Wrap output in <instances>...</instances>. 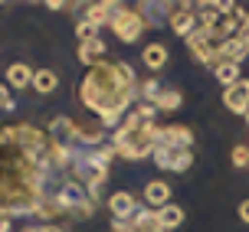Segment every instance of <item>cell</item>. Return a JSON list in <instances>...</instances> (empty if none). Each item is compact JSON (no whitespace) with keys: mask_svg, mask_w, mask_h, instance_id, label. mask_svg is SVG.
<instances>
[{"mask_svg":"<svg viewBox=\"0 0 249 232\" xmlns=\"http://www.w3.org/2000/svg\"><path fill=\"white\" fill-rule=\"evenodd\" d=\"M213 75H216V79H220V85H226V88L236 85L239 79H243L236 62H216V66H213Z\"/></svg>","mask_w":249,"mask_h":232,"instance_id":"19","label":"cell"},{"mask_svg":"<svg viewBox=\"0 0 249 232\" xmlns=\"http://www.w3.org/2000/svg\"><path fill=\"white\" fill-rule=\"evenodd\" d=\"M141 59H144L148 69L158 72V69H164V62H167V46H164V43H148L144 52H141Z\"/></svg>","mask_w":249,"mask_h":232,"instance_id":"15","label":"cell"},{"mask_svg":"<svg viewBox=\"0 0 249 232\" xmlns=\"http://www.w3.org/2000/svg\"><path fill=\"white\" fill-rule=\"evenodd\" d=\"M161 82H158V79H148V82H141V95H144V101H148V105H154V101H158V95H161Z\"/></svg>","mask_w":249,"mask_h":232,"instance_id":"21","label":"cell"},{"mask_svg":"<svg viewBox=\"0 0 249 232\" xmlns=\"http://www.w3.org/2000/svg\"><path fill=\"white\" fill-rule=\"evenodd\" d=\"M7 82L17 88H26V85H33V69L30 66H23V62H13L10 69H7Z\"/></svg>","mask_w":249,"mask_h":232,"instance_id":"17","label":"cell"},{"mask_svg":"<svg viewBox=\"0 0 249 232\" xmlns=\"http://www.w3.org/2000/svg\"><path fill=\"white\" fill-rule=\"evenodd\" d=\"M0 232H10V216H0Z\"/></svg>","mask_w":249,"mask_h":232,"instance_id":"28","label":"cell"},{"mask_svg":"<svg viewBox=\"0 0 249 232\" xmlns=\"http://www.w3.org/2000/svg\"><path fill=\"white\" fill-rule=\"evenodd\" d=\"M233 167H249V147L246 144L233 147Z\"/></svg>","mask_w":249,"mask_h":232,"instance_id":"22","label":"cell"},{"mask_svg":"<svg viewBox=\"0 0 249 232\" xmlns=\"http://www.w3.org/2000/svg\"><path fill=\"white\" fill-rule=\"evenodd\" d=\"M56 85H59V79H56L53 69H39V72H33V88H36L39 95H53Z\"/></svg>","mask_w":249,"mask_h":232,"instance_id":"18","label":"cell"},{"mask_svg":"<svg viewBox=\"0 0 249 232\" xmlns=\"http://www.w3.org/2000/svg\"><path fill=\"white\" fill-rule=\"evenodd\" d=\"M99 56H105V43H102L99 36L95 39H86L82 46H79V62H86V66H99Z\"/></svg>","mask_w":249,"mask_h":232,"instance_id":"14","label":"cell"},{"mask_svg":"<svg viewBox=\"0 0 249 232\" xmlns=\"http://www.w3.org/2000/svg\"><path fill=\"white\" fill-rule=\"evenodd\" d=\"M154 164L167 173H184L194 164V147H167V144H154Z\"/></svg>","mask_w":249,"mask_h":232,"instance_id":"4","label":"cell"},{"mask_svg":"<svg viewBox=\"0 0 249 232\" xmlns=\"http://www.w3.org/2000/svg\"><path fill=\"white\" fill-rule=\"evenodd\" d=\"M171 30L174 33H180V36H190V33H197V13L190 10V3H184V7H177L174 13H171Z\"/></svg>","mask_w":249,"mask_h":232,"instance_id":"9","label":"cell"},{"mask_svg":"<svg viewBox=\"0 0 249 232\" xmlns=\"http://www.w3.org/2000/svg\"><path fill=\"white\" fill-rule=\"evenodd\" d=\"M135 69L128 62H99L92 72L86 75V82L79 88V98L89 111H99L102 124H118L122 111L131 105V98L138 92Z\"/></svg>","mask_w":249,"mask_h":232,"instance_id":"1","label":"cell"},{"mask_svg":"<svg viewBox=\"0 0 249 232\" xmlns=\"http://www.w3.org/2000/svg\"><path fill=\"white\" fill-rule=\"evenodd\" d=\"M154 118H158V108L154 105H141L135 108L115 131V150L128 160H144L148 154H154Z\"/></svg>","mask_w":249,"mask_h":232,"instance_id":"2","label":"cell"},{"mask_svg":"<svg viewBox=\"0 0 249 232\" xmlns=\"http://www.w3.org/2000/svg\"><path fill=\"white\" fill-rule=\"evenodd\" d=\"M223 105L233 115H246L249 111V79H239L236 85L223 88Z\"/></svg>","mask_w":249,"mask_h":232,"instance_id":"7","label":"cell"},{"mask_svg":"<svg viewBox=\"0 0 249 232\" xmlns=\"http://www.w3.org/2000/svg\"><path fill=\"white\" fill-rule=\"evenodd\" d=\"M239 219L249 222V199H243V203H239Z\"/></svg>","mask_w":249,"mask_h":232,"instance_id":"26","label":"cell"},{"mask_svg":"<svg viewBox=\"0 0 249 232\" xmlns=\"http://www.w3.org/2000/svg\"><path fill=\"white\" fill-rule=\"evenodd\" d=\"M75 33H79V39L86 43V39H95V26H92V23H86V20H82V23L75 26Z\"/></svg>","mask_w":249,"mask_h":232,"instance_id":"23","label":"cell"},{"mask_svg":"<svg viewBox=\"0 0 249 232\" xmlns=\"http://www.w3.org/2000/svg\"><path fill=\"white\" fill-rule=\"evenodd\" d=\"M154 213H158V226H161L164 232L177 229V226L184 222V209H180V206H174V203H167V206L154 209Z\"/></svg>","mask_w":249,"mask_h":232,"instance_id":"13","label":"cell"},{"mask_svg":"<svg viewBox=\"0 0 249 232\" xmlns=\"http://www.w3.org/2000/svg\"><path fill=\"white\" fill-rule=\"evenodd\" d=\"M112 26H115V33H118L122 43H135L144 33V17H141V10H115Z\"/></svg>","mask_w":249,"mask_h":232,"instance_id":"5","label":"cell"},{"mask_svg":"<svg viewBox=\"0 0 249 232\" xmlns=\"http://www.w3.org/2000/svg\"><path fill=\"white\" fill-rule=\"evenodd\" d=\"M13 108V98L7 92V85H0V111H10Z\"/></svg>","mask_w":249,"mask_h":232,"instance_id":"24","label":"cell"},{"mask_svg":"<svg viewBox=\"0 0 249 232\" xmlns=\"http://www.w3.org/2000/svg\"><path fill=\"white\" fill-rule=\"evenodd\" d=\"M108 209H112V216H115V219L131 222V219H135V213H138V199H135L131 193L118 190V193H112V199H108Z\"/></svg>","mask_w":249,"mask_h":232,"instance_id":"8","label":"cell"},{"mask_svg":"<svg viewBox=\"0 0 249 232\" xmlns=\"http://www.w3.org/2000/svg\"><path fill=\"white\" fill-rule=\"evenodd\" d=\"M246 56H249V43L243 36H230L223 43V49H220V62H236L239 66Z\"/></svg>","mask_w":249,"mask_h":232,"instance_id":"10","label":"cell"},{"mask_svg":"<svg viewBox=\"0 0 249 232\" xmlns=\"http://www.w3.org/2000/svg\"><path fill=\"white\" fill-rule=\"evenodd\" d=\"M144 203H148V209H161L171 203V186L164 183V180H151L148 186H144Z\"/></svg>","mask_w":249,"mask_h":232,"instance_id":"11","label":"cell"},{"mask_svg":"<svg viewBox=\"0 0 249 232\" xmlns=\"http://www.w3.org/2000/svg\"><path fill=\"white\" fill-rule=\"evenodd\" d=\"M154 144H167V147H194V131L184 124H164L154 131Z\"/></svg>","mask_w":249,"mask_h":232,"instance_id":"6","label":"cell"},{"mask_svg":"<svg viewBox=\"0 0 249 232\" xmlns=\"http://www.w3.org/2000/svg\"><path fill=\"white\" fill-rule=\"evenodd\" d=\"M180 101H184L180 88H161V95H158V101H154V108H158V111H174V108H180Z\"/></svg>","mask_w":249,"mask_h":232,"instance_id":"20","label":"cell"},{"mask_svg":"<svg viewBox=\"0 0 249 232\" xmlns=\"http://www.w3.org/2000/svg\"><path fill=\"white\" fill-rule=\"evenodd\" d=\"M243 118H246V124H249V111H246V115H243Z\"/></svg>","mask_w":249,"mask_h":232,"instance_id":"29","label":"cell"},{"mask_svg":"<svg viewBox=\"0 0 249 232\" xmlns=\"http://www.w3.org/2000/svg\"><path fill=\"white\" fill-rule=\"evenodd\" d=\"M115 10H118V3H92V7L86 10V23H92L95 30H99L102 23H108V20H112Z\"/></svg>","mask_w":249,"mask_h":232,"instance_id":"16","label":"cell"},{"mask_svg":"<svg viewBox=\"0 0 249 232\" xmlns=\"http://www.w3.org/2000/svg\"><path fill=\"white\" fill-rule=\"evenodd\" d=\"M226 36L223 33H207V30H197V33H190L187 36V49H190V56L203 66H216L220 62V49H223Z\"/></svg>","mask_w":249,"mask_h":232,"instance_id":"3","label":"cell"},{"mask_svg":"<svg viewBox=\"0 0 249 232\" xmlns=\"http://www.w3.org/2000/svg\"><path fill=\"white\" fill-rule=\"evenodd\" d=\"M23 232H59V229H53V226H30V229H23Z\"/></svg>","mask_w":249,"mask_h":232,"instance_id":"27","label":"cell"},{"mask_svg":"<svg viewBox=\"0 0 249 232\" xmlns=\"http://www.w3.org/2000/svg\"><path fill=\"white\" fill-rule=\"evenodd\" d=\"M128 232H164V229L158 226V213L144 206V209H138L135 219L128 222Z\"/></svg>","mask_w":249,"mask_h":232,"instance_id":"12","label":"cell"},{"mask_svg":"<svg viewBox=\"0 0 249 232\" xmlns=\"http://www.w3.org/2000/svg\"><path fill=\"white\" fill-rule=\"evenodd\" d=\"M236 36H243V39L249 43V10H246V17H243V26H239V33H236Z\"/></svg>","mask_w":249,"mask_h":232,"instance_id":"25","label":"cell"}]
</instances>
